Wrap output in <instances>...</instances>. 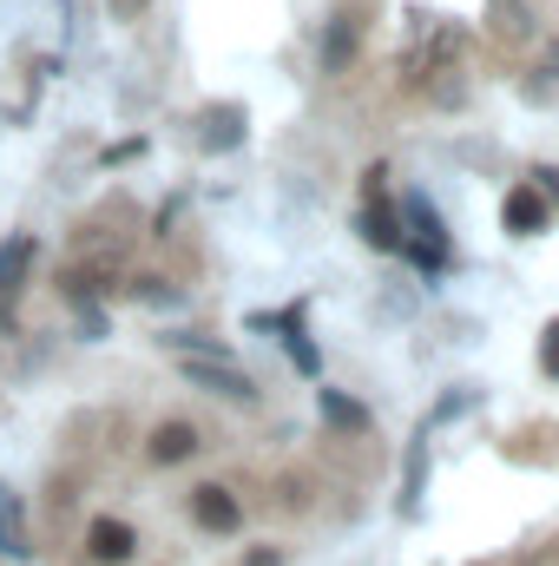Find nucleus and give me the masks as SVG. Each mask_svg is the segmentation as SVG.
Returning <instances> with one entry per match:
<instances>
[{
  "mask_svg": "<svg viewBox=\"0 0 559 566\" xmlns=\"http://www.w3.org/2000/svg\"><path fill=\"white\" fill-rule=\"evenodd\" d=\"M244 566H283V554H277V547H257V554H251Z\"/></svg>",
  "mask_w": 559,
  "mask_h": 566,
  "instance_id": "nucleus-16",
  "label": "nucleus"
},
{
  "mask_svg": "<svg viewBox=\"0 0 559 566\" xmlns=\"http://www.w3.org/2000/svg\"><path fill=\"white\" fill-rule=\"evenodd\" d=\"M0 554H7V560H27V554H33V547H27V527H20V501H13L7 488H0Z\"/></svg>",
  "mask_w": 559,
  "mask_h": 566,
  "instance_id": "nucleus-10",
  "label": "nucleus"
},
{
  "mask_svg": "<svg viewBox=\"0 0 559 566\" xmlns=\"http://www.w3.org/2000/svg\"><path fill=\"white\" fill-rule=\"evenodd\" d=\"M316 60H323V73H342V66L356 60V20H349V13H336V20L323 27V40H316Z\"/></svg>",
  "mask_w": 559,
  "mask_h": 566,
  "instance_id": "nucleus-8",
  "label": "nucleus"
},
{
  "mask_svg": "<svg viewBox=\"0 0 559 566\" xmlns=\"http://www.w3.org/2000/svg\"><path fill=\"white\" fill-rule=\"evenodd\" d=\"M540 369H547V376L559 382V316L547 323V343H540Z\"/></svg>",
  "mask_w": 559,
  "mask_h": 566,
  "instance_id": "nucleus-13",
  "label": "nucleus"
},
{
  "mask_svg": "<svg viewBox=\"0 0 559 566\" xmlns=\"http://www.w3.org/2000/svg\"><path fill=\"white\" fill-rule=\"evenodd\" d=\"M191 521H198L204 534H238V527H244V501H238L224 481H198V488H191Z\"/></svg>",
  "mask_w": 559,
  "mask_h": 566,
  "instance_id": "nucleus-3",
  "label": "nucleus"
},
{
  "mask_svg": "<svg viewBox=\"0 0 559 566\" xmlns=\"http://www.w3.org/2000/svg\"><path fill=\"white\" fill-rule=\"evenodd\" d=\"M500 224H507V238H540V231L553 224V211H547L540 185H514V191H507V205H500Z\"/></svg>",
  "mask_w": 559,
  "mask_h": 566,
  "instance_id": "nucleus-4",
  "label": "nucleus"
},
{
  "mask_svg": "<svg viewBox=\"0 0 559 566\" xmlns=\"http://www.w3.org/2000/svg\"><path fill=\"white\" fill-rule=\"evenodd\" d=\"M184 382H198L211 396H231V402H257V382L238 363H198V356H184Z\"/></svg>",
  "mask_w": 559,
  "mask_h": 566,
  "instance_id": "nucleus-5",
  "label": "nucleus"
},
{
  "mask_svg": "<svg viewBox=\"0 0 559 566\" xmlns=\"http://www.w3.org/2000/svg\"><path fill=\"white\" fill-rule=\"evenodd\" d=\"M316 409H323V422L342 428V434H369V422H376V416H369L362 402H349L342 389H316Z\"/></svg>",
  "mask_w": 559,
  "mask_h": 566,
  "instance_id": "nucleus-9",
  "label": "nucleus"
},
{
  "mask_svg": "<svg viewBox=\"0 0 559 566\" xmlns=\"http://www.w3.org/2000/svg\"><path fill=\"white\" fill-rule=\"evenodd\" d=\"M231 145H244V113L238 106L211 113V126H204V151H231Z\"/></svg>",
  "mask_w": 559,
  "mask_h": 566,
  "instance_id": "nucleus-11",
  "label": "nucleus"
},
{
  "mask_svg": "<svg viewBox=\"0 0 559 566\" xmlns=\"http://www.w3.org/2000/svg\"><path fill=\"white\" fill-rule=\"evenodd\" d=\"M362 238L376 251H402V218L382 205V171H369V211H362Z\"/></svg>",
  "mask_w": 559,
  "mask_h": 566,
  "instance_id": "nucleus-7",
  "label": "nucleus"
},
{
  "mask_svg": "<svg viewBox=\"0 0 559 566\" xmlns=\"http://www.w3.org/2000/svg\"><path fill=\"white\" fill-rule=\"evenodd\" d=\"M27 258H33V238H13V244H0V290H13V283H20Z\"/></svg>",
  "mask_w": 559,
  "mask_h": 566,
  "instance_id": "nucleus-12",
  "label": "nucleus"
},
{
  "mask_svg": "<svg viewBox=\"0 0 559 566\" xmlns=\"http://www.w3.org/2000/svg\"><path fill=\"white\" fill-rule=\"evenodd\" d=\"M86 560L93 566H133L139 560V527L119 521V514H99V521L86 527Z\"/></svg>",
  "mask_w": 559,
  "mask_h": 566,
  "instance_id": "nucleus-2",
  "label": "nucleus"
},
{
  "mask_svg": "<svg viewBox=\"0 0 559 566\" xmlns=\"http://www.w3.org/2000/svg\"><path fill=\"white\" fill-rule=\"evenodd\" d=\"M534 185H540V198H553V205H559V165H540V171H534Z\"/></svg>",
  "mask_w": 559,
  "mask_h": 566,
  "instance_id": "nucleus-15",
  "label": "nucleus"
},
{
  "mask_svg": "<svg viewBox=\"0 0 559 566\" xmlns=\"http://www.w3.org/2000/svg\"><path fill=\"white\" fill-rule=\"evenodd\" d=\"M198 448H204V434L191 422H158L151 441H145V461H151V468H178V461H191Z\"/></svg>",
  "mask_w": 559,
  "mask_h": 566,
  "instance_id": "nucleus-6",
  "label": "nucleus"
},
{
  "mask_svg": "<svg viewBox=\"0 0 559 566\" xmlns=\"http://www.w3.org/2000/svg\"><path fill=\"white\" fill-rule=\"evenodd\" d=\"M395 218H402V251L415 258L421 277H434V271L447 264V224H441V211H434V205H428L421 191H409Z\"/></svg>",
  "mask_w": 559,
  "mask_h": 566,
  "instance_id": "nucleus-1",
  "label": "nucleus"
},
{
  "mask_svg": "<svg viewBox=\"0 0 559 566\" xmlns=\"http://www.w3.org/2000/svg\"><path fill=\"white\" fill-rule=\"evenodd\" d=\"M139 296H145V303H178V290H171V283H158V277H139Z\"/></svg>",
  "mask_w": 559,
  "mask_h": 566,
  "instance_id": "nucleus-14",
  "label": "nucleus"
}]
</instances>
